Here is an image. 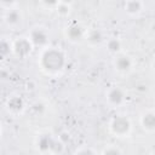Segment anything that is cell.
Here are the masks:
<instances>
[{
    "label": "cell",
    "instance_id": "1",
    "mask_svg": "<svg viewBox=\"0 0 155 155\" xmlns=\"http://www.w3.org/2000/svg\"><path fill=\"white\" fill-rule=\"evenodd\" d=\"M38 64L44 74L48 76H57L62 74L67 67V54L61 47L48 46L41 50Z\"/></svg>",
    "mask_w": 155,
    "mask_h": 155
},
{
    "label": "cell",
    "instance_id": "2",
    "mask_svg": "<svg viewBox=\"0 0 155 155\" xmlns=\"http://www.w3.org/2000/svg\"><path fill=\"white\" fill-rule=\"evenodd\" d=\"M109 132L116 138H126L132 132V121L127 115L116 114L108 124Z\"/></svg>",
    "mask_w": 155,
    "mask_h": 155
},
{
    "label": "cell",
    "instance_id": "3",
    "mask_svg": "<svg viewBox=\"0 0 155 155\" xmlns=\"http://www.w3.org/2000/svg\"><path fill=\"white\" fill-rule=\"evenodd\" d=\"M27 36L31 41L34 48L39 47L44 50L50 46V33L45 27H41V25L33 27L27 34Z\"/></svg>",
    "mask_w": 155,
    "mask_h": 155
},
{
    "label": "cell",
    "instance_id": "4",
    "mask_svg": "<svg viewBox=\"0 0 155 155\" xmlns=\"http://www.w3.org/2000/svg\"><path fill=\"white\" fill-rule=\"evenodd\" d=\"M12 47H13V56H16L19 59H24L34 50V46L29 38L27 35L17 36L15 40H12Z\"/></svg>",
    "mask_w": 155,
    "mask_h": 155
},
{
    "label": "cell",
    "instance_id": "5",
    "mask_svg": "<svg viewBox=\"0 0 155 155\" xmlns=\"http://www.w3.org/2000/svg\"><path fill=\"white\" fill-rule=\"evenodd\" d=\"M5 109L12 116H21L27 109V103L21 94H11L5 101Z\"/></svg>",
    "mask_w": 155,
    "mask_h": 155
},
{
    "label": "cell",
    "instance_id": "6",
    "mask_svg": "<svg viewBox=\"0 0 155 155\" xmlns=\"http://www.w3.org/2000/svg\"><path fill=\"white\" fill-rule=\"evenodd\" d=\"M105 101L110 108H120L126 102V91L121 86H111L105 91Z\"/></svg>",
    "mask_w": 155,
    "mask_h": 155
},
{
    "label": "cell",
    "instance_id": "7",
    "mask_svg": "<svg viewBox=\"0 0 155 155\" xmlns=\"http://www.w3.org/2000/svg\"><path fill=\"white\" fill-rule=\"evenodd\" d=\"M113 67H114V69L119 74L127 75V74H130L133 70L134 61H133V58L130 54L122 52V53H120L117 56H114V58H113Z\"/></svg>",
    "mask_w": 155,
    "mask_h": 155
},
{
    "label": "cell",
    "instance_id": "8",
    "mask_svg": "<svg viewBox=\"0 0 155 155\" xmlns=\"http://www.w3.org/2000/svg\"><path fill=\"white\" fill-rule=\"evenodd\" d=\"M2 22L10 28V29H17L19 27H22L23 22H24V17L22 11L17 7L10 8V10H5L2 11Z\"/></svg>",
    "mask_w": 155,
    "mask_h": 155
},
{
    "label": "cell",
    "instance_id": "9",
    "mask_svg": "<svg viewBox=\"0 0 155 155\" xmlns=\"http://www.w3.org/2000/svg\"><path fill=\"white\" fill-rule=\"evenodd\" d=\"M86 30L87 29H85L81 24L73 22L64 28V36L71 44H80L81 41L85 40Z\"/></svg>",
    "mask_w": 155,
    "mask_h": 155
},
{
    "label": "cell",
    "instance_id": "10",
    "mask_svg": "<svg viewBox=\"0 0 155 155\" xmlns=\"http://www.w3.org/2000/svg\"><path fill=\"white\" fill-rule=\"evenodd\" d=\"M56 137H53L48 132H42L36 136L35 138V148L40 154H51L53 144H54Z\"/></svg>",
    "mask_w": 155,
    "mask_h": 155
},
{
    "label": "cell",
    "instance_id": "11",
    "mask_svg": "<svg viewBox=\"0 0 155 155\" xmlns=\"http://www.w3.org/2000/svg\"><path fill=\"white\" fill-rule=\"evenodd\" d=\"M139 125L147 133L155 132V109L144 110L139 116Z\"/></svg>",
    "mask_w": 155,
    "mask_h": 155
},
{
    "label": "cell",
    "instance_id": "12",
    "mask_svg": "<svg viewBox=\"0 0 155 155\" xmlns=\"http://www.w3.org/2000/svg\"><path fill=\"white\" fill-rule=\"evenodd\" d=\"M105 36L102 29L99 28H91L86 30V36H85V41L90 45V46H101L102 44L105 42Z\"/></svg>",
    "mask_w": 155,
    "mask_h": 155
},
{
    "label": "cell",
    "instance_id": "13",
    "mask_svg": "<svg viewBox=\"0 0 155 155\" xmlns=\"http://www.w3.org/2000/svg\"><path fill=\"white\" fill-rule=\"evenodd\" d=\"M144 2L140 0H128L124 2L125 12L131 17H137L144 11Z\"/></svg>",
    "mask_w": 155,
    "mask_h": 155
},
{
    "label": "cell",
    "instance_id": "14",
    "mask_svg": "<svg viewBox=\"0 0 155 155\" xmlns=\"http://www.w3.org/2000/svg\"><path fill=\"white\" fill-rule=\"evenodd\" d=\"M107 51L113 54V56H117L120 53H122V41L119 38H109L105 40L104 42Z\"/></svg>",
    "mask_w": 155,
    "mask_h": 155
},
{
    "label": "cell",
    "instance_id": "15",
    "mask_svg": "<svg viewBox=\"0 0 155 155\" xmlns=\"http://www.w3.org/2000/svg\"><path fill=\"white\" fill-rule=\"evenodd\" d=\"M10 54H13L12 40L4 36L1 38V41H0V57L1 59H6Z\"/></svg>",
    "mask_w": 155,
    "mask_h": 155
},
{
    "label": "cell",
    "instance_id": "16",
    "mask_svg": "<svg viewBox=\"0 0 155 155\" xmlns=\"http://www.w3.org/2000/svg\"><path fill=\"white\" fill-rule=\"evenodd\" d=\"M71 11V2L67 1H57V5L54 7V12L61 17H67Z\"/></svg>",
    "mask_w": 155,
    "mask_h": 155
},
{
    "label": "cell",
    "instance_id": "17",
    "mask_svg": "<svg viewBox=\"0 0 155 155\" xmlns=\"http://www.w3.org/2000/svg\"><path fill=\"white\" fill-rule=\"evenodd\" d=\"M30 109H31V111H33L34 114H36V115H41V114L45 113V110H46V105H45L42 102L36 101V102H34V103L30 105Z\"/></svg>",
    "mask_w": 155,
    "mask_h": 155
},
{
    "label": "cell",
    "instance_id": "18",
    "mask_svg": "<svg viewBox=\"0 0 155 155\" xmlns=\"http://www.w3.org/2000/svg\"><path fill=\"white\" fill-rule=\"evenodd\" d=\"M101 155H122V151L114 145H109L102 150Z\"/></svg>",
    "mask_w": 155,
    "mask_h": 155
},
{
    "label": "cell",
    "instance_id": "19",
    "mask_svg": "<svg viewBox=\"0 0 155 155\" xmlns=\"http://www.w3.org/2000/svg\"><path fill=\"white\" fill-rule=\"evenodd\" d=\"M74 155H97V153L90 147H81L75 150Z\"/></svg>",
    "mask_w": 155,
    "mask_h": 155
},
{
    "label": "cell",
    "instance_id": "20",
    "mask_svg": "<svg viewBox=\"0 0 155 155\" xmlns=\"http://www.w3.org/2000/svg\"><path fill=\"white\" fill-rule=\"evenodd\" d=\"M70 138H71V136H70V133L67 132V131H63V132L59 133V136H58V139H59L62 143H64V144H67V143L70 140Z\"/></svg>",
    "mask_w": 155,
    "mask_h": 155
},
{
    "label": "cell",
    "instance_id": "21",
    "mask_svg": "<svg viewBox=\"0 0 155 155\" xmlns=\"http://www.w3.org/2000/svg\"><path fill=\"white\" fill-rule=\"evenodd\" d=\"M151 69H153V71L155 73V57H154L153 61H151Z\"/></svg>",
    "mask_w": 155,
    "mask_h": 155
},
{
    "label": "cell",
    "instance_id": "22",
    "mask_svg": "<svg viewBox=\"0 0 155 155\" xmlns=\"http://www.w3.org/2000/svg\"><path fill=\"white\" fill-rule=\"evenodd\" d=\"M149 155H155V151H151V153H150Z\"/></svg>",
    "mask_w": 155,
    "mask_h": 155
}]
</instances>
